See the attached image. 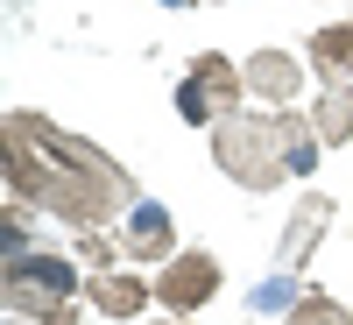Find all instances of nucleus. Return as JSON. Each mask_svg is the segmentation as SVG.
<instances>
[{
	"mask_svg": "<svg viewBox=\"0 0 353 325\" xmlns=\"http://www.w3.org/2000/svg\"><path fill=\"white\" fill-rule=\"evenodd\" d=\"M212 156H219L226 177H241L248 191H276L290 177L283 156H276V128L261 121V113H233V121H219L212 128Z\"/></svg>",
	"mask_w": 353,
	"mask_h": 325,
	"instance_id": "f257e3e1",
	"label": "nucleus"
},
{
	"mask_svg": "<svg viewBox=\"0 0 353 325\" xmlns=\"http://www.w3.org/2000/svg\"><path fill=\"white\" fill-rule=\"evenodd\" d=\"M71 262H57V255H21V262H8V304L21 311V318H36V325H78L71 318Z\"/></svg>",
	"mask_w": 353,
	"mask_h": 325,
	"instance_id": "f03ea898",
	"label": "nucleus"
},
{
	"mask_svg": "<svg viewBox=\"0 0 353 325\" xmlns=\"http://www.w3.org/2000/svg\"><path fill=\"white\" fill-rule=\"evenodd\" d=\"M241 85H248V71H233L226 57H198V64L184 71V85H176V113H184V121L219 128V121H233Z\"/></svg>",
	"mask_w": 353,
	"mask_h": 325,
	"instance_id": "7ed1b4c3",
	"label": "nucleus"
},
{
	"mask_svg": "<svg viewBox=\"0 0 353 325\" xmlns=\"http://www.w3.org/2000/svg\"><path fill=\"white\" fill-rule=\"evenodd\" d=\"M212 290H219V262L212 255H176V262H163V276H156L163 311H198Z\"/></svg>",
	"mask_w": 353,
	"mask_h": 325,
	"instance_id": "20e7f679",
	"label": "nucleus"
},
{
	"mask_svg": "<svg viewBox=\"0 0 353 325\" xmlns=\"http://www.w3.org/2000/svg\"><path fill=\"white\" fill-rule=\"evenodd\" d=\"M248 92H261V99H276V113L297 99V85H304V71H297V57H283V50H254L248 57Z\"/></svg>",
	"mask_w": 353,
	"mask_h": 325,
	"instance_id": "39448f33",
	"label": "nucleus"
},
{
	"mask_svg": "<svg viewBox=\"0 0 353 325\" xmlns=\"http://www.w3.org/2000/svg\"><path fill=\"white\" fill-rule=\"evenodd\" d=\"M269 128H276V156H283V170L290 177H311L318 170V128L311 121H297V113H269Z\"/></svg>",
	"mask_w": 353,
	"mask_h": 325,
	"instance_id": "423d86ee",
	"label": "nucleus"
},
{
	"mask_svg": "<svg viewBox=\"0 0 353 325\" xmlns=\"http://www.w3.org/2000/svg\"><path fill=\"white\" fill-rule=\"evenodd\" d=\"M170 255V213L149 198H134V213H128V262H163Z\"/></svg>",
	"mask_w": 353,
	"mask_h": 325,
	"instance_id": "0eeeda50",
	"label": "nucleus"
},
{
	"mask_svg": "<svg viewBox=\"0 0 353 325\" xmlns=\"http://www.w3.org/2000/svg\"><path fill=\"white\" fill-rule=\"evenodd\" d=\"M311 64L325 71V85H353V21L318 28V36H311Z\"/></svg>",
	"mask_w": 353,
	"mask_h": 325,
	"instance_id": "6e6552de",
	"label": "nucleus"
},
{
	"mask_svg": "<svg viewBox=\"0 0 353 325\" xmlns=\"http://www.w3.org/2000/svg\"><path fill=\"white\" fill-rule=\"evenodd\" d=\"M92 304H99L106 318H134L141 304H149V283H134V276H99V283H92Z\"/></svg>",
	"mask_w": 353,
	"mask_h": 325,
	"instance_id": "1a4fd4ad",
	"label": "nucleus"
},
{
	"mask_svg": "<svg viewBox=\"0 0 353 325\" xmlns=\"http://www.w3.org/2000/svg\"><path fill=\"white\" fill-rule=\"evenodd\" d=\"M325 219H332V205L325 198H304L297 205V219H290V241H283V262H304L311 255V241L325 233Z\"/></svg>",
	"mask_w": 353,
	"mask_h": 325,
	"instance_id": "9d476101",
	"label": "nucleus"
},
{
	"mask_svg": "<svg viewBox=\"0 0 353 325\" xmlns=\"http://www.w3.org/2000/svg\"><path fill=\"white\" fill-rule=\"evenodd\" d=\"M311 128H318V141H332V149H339V141L353 135V92H325V99L311 106Z\"/></svg>",
	"mask_w": 353,
	"mask_h": 325,
	"instance_id": "9b49d317",
	"label": "nucleus"
},
{
	"mask_svg": "<svg viewBox=\"0 0 353 325\" xmlns=\"http://www.w3.org/2000/svg\"><path fill=\"white\" fill-rule=\"evenodd\" d=\"M290 325H346V304H332V297H297Z\"/></svg>",
	"mask_w": 353,
	"mask_h": 325,
	"instance_id": "f8f14e48",
	"label": "nucleus"
},
{
	"mask_svg": "<svg viewBox=\"0 0 353 325\" xmlns=\"http://www.w3.org/2000/svg\"><path fill=\"white\" fill-rule=\"evenodd\" d=\"M297 297H304V290L283 276V283H261V290H254V311H297Z\"/></svg>",
	"mask_w": 353,
	"mask_h": 325,
	"instance_id": "ddd939ff",
	"label": "nucleus"
},
{
	"mask_svg": "<svg viewBox=\"0 0 353 325\" xmlns=\"http://www.w3.org/2000/svg\"><path fill=\"white\" fill-rule=\"evenodd\" d=\"M170 8H184V0H170Z\"/></svg>",
	"mask_w": 353,
	"mask_h": 325,
	"instance_id": "4468645a",
	"label": "nucleus"
}]
</instances>
